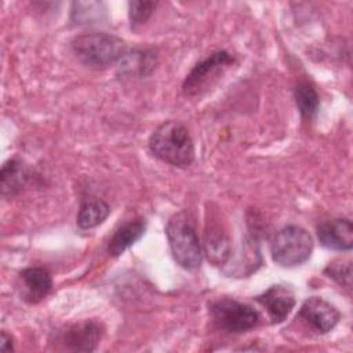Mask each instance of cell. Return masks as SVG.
Masks as SVG:
<instances>
[{
  "mask_svg": "<svg viewBox=\"0 0 353 353\" xmlns=\"http://www.w3.org/2000/svg\"><path fill=\"white\" fill-rule=\"evenodd\" d=\"M150 152L174 167H189L194 160V145L188 128L175 120L161 123L149 138Z\"/></svg>",
  "mask_w": 353,
  "mask_h": 353,
  "instance_id": "1",
  "label": "cell"
},
{
  "mask_svg": "<svg viewBox=\"0 0 353 353\" xmlns=\"http://www.w3.org/2000/svg\"><path fill=\"white\" fill-rule=\"evenodd\" d=\"M70 47L81 63L95 69L108 68L125 55L124 41L105 32L81 33L72 40Z\"/></svg>",
  "mask_w": 353,
  "mask_h": 353,
  "instance_id": "2",
  "label": "cell"
},
{
  "mask_svg": "<svg viewBox=\"0 0 353 353\" xmlns=\"http://www.w3.org/2000/svg\"><path fill=\"white\" fill-rule=\"evenodd\" d=\"M165 234L175 262L186 270L197 269L203 252L190 215L186 211L174 214L167 223Z\"/></svg>",
  "mask_w": 353,
  "mask_h": 353,
  "instance_id": "3",
  "label": "cell"
},
{
  "mask_svg": "<svg viewBox=\"0 0 353 353\" xmlns=\"http://www.w3.org/2000/svg\"><path fill=\"white\" fill-rule=\"evenodd\" d=\"M272 258L283 268H295L305 263L313 251V239L301 226L288 225L272 239Z\"/></svg>",
  "mask_w": 353,
  "mask_h": 353,
  "instance_id": "4",
  "label": "cell"
},
{
  "mask_svg": "<svg viewBox=\"0 0 353 353\" xmlns=\"http://www.w3.org/2000/svg\"><path fill=\"white\" fill-rule=\"evenodd\" d=\"M210 314L215 324L233 334L252 330L259 323V314L251 306L232 298H218L208 305Z\"/></svg>",
  "mask_w": 353,
  "mask_h": 353,
  "instance_id": "5",
  "label": "cell"
},
{
  "mask_svg": "<svg viewBox=\"0 0 353 353\" xmlns=\"http://www.w3.org/2000/svg\"><path fill=\"white\" fill-rule=\"evenodd\" d=\"M233 62L234 58L225 50L210 54L197 62L186 74L182 83L183 94L188 97H196L205 92Z\"/></svg>",
  "mask_w": 353,
  "mask_h": 353,
  "instance_id": "6",
  "label": "cell"
},
{
  "mask_svg": "<svg viewBox=\"0 0 353 353\" xmlns=\"http://www.w3.org/2000/svg\"><path fill=\"white\" fill-rule=\"evenodd\" d=\"M298 317L303 320L314 332L327 334L330 332L339 321V310L319 296L307 298L298 313Z\"/></svg>",
  "mask_w": 353,
  "mask_h": 353,
  "instance_id": "7",
  "label": "cell"
},
{
  "mask_svg": "<svg viewBox=\"0 0 353 353\" xmlns=\"http://www.w3.org/2000/svg\"><path fill=\"white\" fill-rule=\"evenodd\" d=\"M103 335V325L97 320H84L69 325L62 334V343L74 352H92Z\"/></svg>",
  "mask_w": 353,
  "mask_h": 353,
  "instance_id": "8",
  "label": "cell"
},
{
  "mask_svg": "<svg viewBox=\"0 0 353 353\" xmlns=\"http://www.w3.org/2000/svg\"><path fill=\"white\" fill-rule=\"evenodd\" d=\"M323 247L335 251H349L353 247V225L347 218H335L317 226Z\"/></svg>",
  "mask_w": 353,
  "mask_h": 353,
  "instance_id": "9",
  "label": "cell"
},
{
  "mask_svg": "<svg viewBox=\"0 0 353 353\" xmlns=\"http://www.w3.org/2000/svg\"><path fill=\"white\" fill-rule=\"evenodd\" d=\"M255 299L266 309L273 324L284 321L295 306L294 292L284 285H272Z\"/></svg>",
  "mask_w": 353,
  "mask_h": 353,
  "instance_id": "10",
  "label": "cell"
},
{
  "mask_svg": "<svg viewBox=\"0 0 353 353\" xmlns=\"http://www.w3.org/2000/svg\"><path fill=\"white\" fill-rule=\"evenodd\" d=\"M22 281V296L29 303H39L43 301L52 287V279L47 269L40 266H30L19 273Z\"/></svg>",
  "mask_w": 353,
  "mask_h": 353,
  "instance_id": "11",
  "label": "cell"
},
{
  "mask_svg": "<svg viewBox=\"0 0 353 353\" xmlns=\"http://www.w3.org/2000/svg\"><path fill=\"white\" fill-rule=\"evenodd\" d=\"M146 230V222L143 218H135L120 225L112 234L108 243V252L112 256L121 255L127 248L137 243Z\"/></svg>",
  "mask_w": 353,
  "mask_h": 353,
  "instance_id": "12",
  "label": "cell"
},
{
  "mask_svg": "<svg viewBox=\"0 0 353 353\" xmlns=\"http://www.w3.org/2000/svg\"><path fill=\"white\" fill-rule=\"evenodd\" d=\"M29 170L28 167L17 160L11 159L6 161L0 171V189L3 196H12L22 190V188L29 181Z\"/></svg>",
  "mask_w": 353,
  "mask_h": 353,
  "instance_id": "13",
  "label": "cell"
},
{
  "mask_svg": "<svg viewBox=\"0 0 353 353\" xmlns=\"http://www.w3.org/2000/svg\"><path fill=\"white\" fill-rule=\"evenodd\" d=\"M110 214V207L101 199L84 200L79 208L76 222L80 229H92L101 225Z\"/></svg>",
  "mask_w": 353,
  "mask_h": 353,
  "instance_id": "14",
  "label": "cell"
},
{
  "mask_svg": "<svg viewBox=\"0 0 353 353\" xmlns=\"http://www.w3.org/2000/svg\"><path fill=\"white\" fill-rule=\"evenodd\" d=\"M204 250L210 262L221 266L228 262L230 256V240L225 232L218 228H211L205 233Z\"/></svg>",
  "mask_w": 353,
  "mask_h": 353,
  "instance_id": "15",
  "label": "cell"
},
{
  "mask_svg": "<svg viewBox=\"0 0 353 353\" xmlns=\"http://www.w3.org/2000/svg\"><path fill=\"white\" fill-rule=\"evenodd\" d=\"M294 98L301 116L306 120H312L316 116L320 105L316 88L307 81H299L294 88Z\"/></svg>",
  "mask_w": 353,
  "mask_h": 353,
  "instance_id": "16",
  "label": "cell"
},
{
  "mask_svg": "<svg viewBox=\"0 0 353 353\" xmlns=\"http://www.w3.org/2000/svg\"><path fill=\"white\" fill-rule=\"evenodd\" d=\"M324 274L335 280L339 285L350 291L352 288V262L349 259H335L327 265Z\"/></svg>",
  "mask_w": 353,
  "mask_h": 353,
  "instance_id": "17",
  "label": "cell"
},
{
  "mask_svg": "<svg viewBox=\"0 0 353 353\" xmlns=\"http://www.w3.org/2000/svg\"><path fill=\"white\" fill-rule=\"evenodd\" d=\"M156 1H130L128 3V17L132 26L145 23L156 8Z\"/></svg>",
  "mask_w": 353,
  "mask_h": 353,
  "instance_id": "18",
  "label": "cell"
},
{
  "mask_svg": "<svg viewBox=\"0 0 353 353\" xmlns=\"http://www.w3.org/2000/svg\"><path fill=\"white\" fill-rule=\"evenodd\" d=\"M0 349H1L3 352H11V350H12V339H11V336L7 335L4 331L1 332Z\"/></svg>",
  "mask_w": 353,
  "mask_h": 353,
  "instance_id": "19",
  "label": "cell"
}]
</instances>
